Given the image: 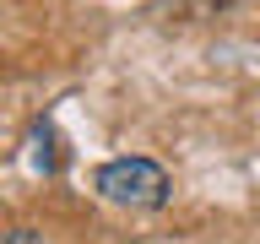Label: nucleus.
<instances>
[{
  "mask_svg": "<svg viewBox=\"0 0 260 244\" xmlns=\"http://www.w3.org/2000/svg\"><path fill=\"white\" fill-rule=\"evenodd\" d=\"M32 168H44V174H54V168H60V152H54V125H49V119H38V125H32Z\"/></svg>",
  "mask_w": 260,
  "mask_h": 244,
  "instance_id": "2",
  "label": "nucleus"
},
{
  "mask_svg": "<svg viewBox=\"0 0 260 244\" xmlns=\"http://www.w3.org/2000/svg\"><path fill=\"white\" fill-rule=\"evenodd\" d=\"M92 185H98L103 201L130 206V211H152V206L168 201V174L152 158H114V163H103L92 174Z\"/></svg>",
  "mask_w": 260,
  "mask_h": 244,
  "instance_id": "1",
  "label": "nucleus"
},
{
  "mask_svg": "<svg viewBox=\"0 0 260 244\" xmlns=\"http://www.w3.org/2000/svg\"><path fill=\"white\" fill-rule=\"evenodd\" d=\"M0 244H49V239L32 228H0Z\"/></svg>",
  "mask_w": 260,
  "mask_h": 244,
  "instance_id": "3",
  "label": "nucleus"
}]
</instances>
